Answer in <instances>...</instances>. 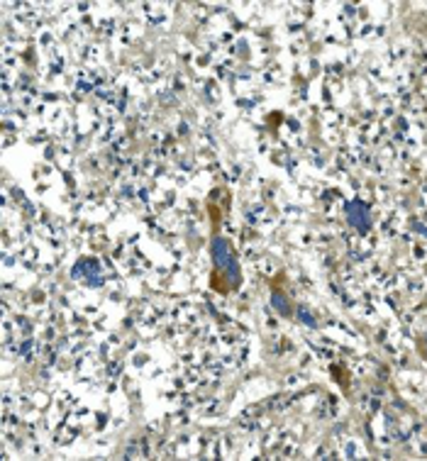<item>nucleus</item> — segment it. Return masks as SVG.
I'll return each mask as SVG.
<instances>
[{
    "label": "nucleus",
    "instance_id": "nucleus-1",
    "mask_svg": "<svg viewBox=\"0 0 427 461\" xmlns=\"http://www.w3.org/2000/svg\"><path fill=\"white\" fill-rule=\"evenodd\" d=\"M344 212H347V222H349L351 227H356V230H361V232L369 230L371 217H369V208H366L361 200H351Z\"/></svg>",
    "mask_w": 427,
    "mask_h": 461
},
{
    "label": "nucleus",
    "instance_id": "nucleus-2",
    "mask_svg": "<svg viewBox=\"0 0 427 461\" xmlns=\"http://www.w3.org/2000/svg\"><path fill=\"white\" fill-rule=\"evenodd\" d=\"M213 261L215 266H220V269H227L232 264V252H230V242L227 239H222V237L213 239Z\"/></svg>",
    "mask_w": 427,
    "mask_h": 461
},
{
    "label": "nucleus",
    "instance_id": "nucleus-3",
    "mask_svg": "<svg viewBox=\"0 0 427 461\" xmlns=\"http://www.w3.org/2000/svg\"><path fill=\"white\" fill-rule=\"evenodd\" d=\"M271 305H273V307H276V310H278L281 315H286V312L291 310L288 300H286V298H283L281 293H271Z\"/></svg>",
    "mask_w": 427,
    "mask_h": 461
},
{
    "label": "nucleus",
    "instance_id": "nucleus-4",
    "mask_svg": "<svg viewBox=\"0 0 427 461\" xmlns=\"http://www.w3.org/2000/svg\"><path fill=\"white\" fill-rule=\"evenodd\" d=\"M298 317H300V322H303V325H308L310 330H315V327H317V320H315V317H312V315H310L305 307H300V310H298Z\"/></svg>",
    "mask_w": 427,
    "mask_h": 461
}]
</instances>
